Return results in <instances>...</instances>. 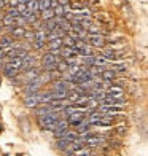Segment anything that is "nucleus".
<instances>
[{"label":"nucleus","mask_w":148,"mask_h":156,"mask_svg":"<svg viewBox=\"0 0 148 156\" xmlns=\"http://www.w3.org/2000/svg\"><path fill=\"white\" fill-rule=\"evenodd\" d=\"M30 45H32V48H33V49H45V48H46V41H38V40H33Z\"/></svg>","instance_id":"obj_18"},{"label":"nucleus","mask_w":148,"mask_h":156,"mask_svg":"<svg viewBox=\"0 0 148 156\" xmlns=\"http://www.w3.org/2000/svg\"><path fill=\"white\" fill-rule=\"evenodd\" d=\"M10 83H11V84H15V86H21V84H23V80H21V78L16 75V76L10 78Z\"/></svg>","instance_id":"obj_23"},{"label":"nucleus","mask_w":148,"mask_h":156,"mask_svg":"<svg viewBox=\"0 0 148 156\" xmlns=\"http://www.w3.org/2000/svg\"><path fill=\"white\" fill-rule=\"evenodd\" d=\"M62 58L59 54H53L51 51H46L41 58V66H43V70L45 72H53L58 67V62L61 61Z\"/></svg>","instance_id":"obj_1"},{"label":"nucleus","mask_w":148,"mask_h":156,"mask_svg":"<svg viewBox=\"0 0 148 156\" xmlns=\"http://www.w3.org/2000/svg\"><path fill=\"white\" fill-rule=\"evenodd\" d=\"M72 86H73L72 83H69V81H65V80H62V78L53 83V89H54V91H62V93H69V91L72 89Z\"/></svg>","instance_id":"obj_7"},{"label":"nucleus","mask_w":148,"mask_h":156,"mask_svg":"<svg viewBox=\"0 0 148 156\" xmlns=\"http://www.w3.org/2000/svg\"><path fill=\"white\" fill-rule=\"evenodd\" d=\"M84 118H86V115H84V110H76V112L72 113V115L67 116V124L76 126V124H80Z\"/></svg>","instance_id":"obj_3"},{"label":"nucleus","mask_w":148,"mask_h":156,"mask_svg":"<svg viewBox=\"0 0 148 156\" xmlns=\"http://www.w3.org/2000/svg\"><path fill=\"white\" fill-rule=\"evenodd\" d=\"M61 139H64L65 142H69V144H70V142L78 140V139H80V134H76L75 131H70V129H67V132H65V134H64V136H62Z\"/></svg>","instance_id":"obj_11"},{"label":"nucleus","mask_w":148,"mask_h":156,"mask_svg":"<svg viewBox=\"0 0 148 156\" xmlns=\"http://www.w3.org/2000/svg\"><path fill=\"white\" fill-rule=\"evenodd\" d=\"M100 56L105 59V61H111V62H115V61H118L119 58L123 56V53L121 51H116V49H104V51L100 53Z\"/></svg>","instance_id":"obj_4"},{"label":"nucleus","mask_w":148,"mask_h":156,"mask_svg":"<svg viewBox=\"0 0 148 156\" xmlns=\"http://www.w3.org/2000/svg\"><path fill=\"white\" fill-rule=\"evenodd\" d=\"M53 11H54V16H58V18H64V15L67 11H70L69 10V6H64V5H56L54 8H53Z\"/></svg>","instance_id":"obj_12"},{"label":"nucleus","mask_w":148,"mask_h":156,"mask_svg":"<svg viewBox=\"0 0 148 156\" xmlns=\"http://www.w3.org/2000/svg\"><path fill=\"white\" fill-rule=\"evenodd\" d=\"M40 73H41V69H38V67H32L29 70H26V72H24V81L30 83L33 80H37V78L40 76Z\"/></svg>","instance_id":"obj_5"},{"label":"nucleus","mask_w":148,"mask_h":156,"mask_svg":"<svg viewBox=\"0 0 148 156\" xmlns=\"http://www.w3.org/2000/svg\"><path fill=\"white\" fill-rule=\"evenodd\" d=\"M41 13V18H43V21H46V19H53L54 18V11H53V8H48V10H43V11H40Z\"/></svg>","instance_id":"obj_16"},{"label":"nucleus","mask_w":148,"mask_h":156,"mask_svg":"<svg viewBox=\"0 0 148 156\" xmlns=\"http://www.w3.org/2000/svg\"><path fill=\"white\" fill-rule=\"evenodd\" d=\"M5 30V27H3V24H2V21H0V34H2Z\"/></svg>","instance_id":"obj_28"},{"label":"nucleus","mask_w":148,"mask_h":156,"mask_svg":"<svg viewBox=\"0 0 148 156\" xmlns=\"http://www.w3.org/2000/svg\"><path fill=\"white\" fill-rule=\"evenodd\" d=\"M5 5H6V3H5V0H0V10L5 8Z\"/></svg>","instance_id":"obj_27"},{"label":"nucleus","mask_w":148,"mask_h":156,"mask_svg":"<svg viewBox=\"0 0 148 156\" xmlns=\"http://www.w3.org/2000/svg\"><path fill=\"white\" fill-rule=\"evenodd\" d=\"M15 24H16V27H26L27 26V21H26V18L19 16V18L15 19Z\"/></svg>","instance_id":"obj_20"},{"label":"nucleus","mask_w":148,"mask_h":156,"mask_svg":"<svg viewBox=\"0 0 148 156\" xmlns=\"http://www.w3.org/2000/svg\"><path fill=\"white\" fill-rule=\"evenodd\" d=\"M94 64H96V54H93V56H83V66H86L89 69V67H93Z\"/></svg>","instance_id":"obj_14"},{"label":"nucleus","mask_w":148,"mask_h":156,"mask_svg":"<svg viewBox=\"0 0 148 156\" xmlns=\"http://www.w3.org/2000/svg\"><path fill=\"white\" fill-rule=\"evenodd\" d=\"M116 132L119 134V136H124V134H126V127H123V126H121V127H118Z\"/></svg>","instance_id":"obj_24"},{"label":"nucleus","mask_w":148,"mask_h":156,"mask_svg":"<svg viewBox=\"0 0 148 156\" xmlns=\"http://www.w3.org/2000/svg\"><path fill=\"white\" fill-rule=\"evenodd\" d=\"M40 96L38 93H35V94H30V96H26L24 99V105L27 108H35L37 105H40Z\"/></svg>","instance_id":"obj_6"},{"label":"nucleus","mask_w":148,"mask_h":156,"mask_svg":"<svg viewBox=\"0 0 148 156\" xmlns=\"http://www.w3.org/2000/svg\"><path fill=\"white\" fill-rule=\"evenodd\" d=\"M18 73H19V69L10 66V64H5V67H3V75H5V76L13 78V76H16Z\"/></svg>","instance_id":"obj_10"},{"label":"nucleus","mask_w":148,"mask_h":156,"mask_svg":"<svg viewBox=\"0 0 148 156\" xmlns=\"http://www.w3.org/2000/svg\"><path fill=\"white\" fill-rule=\"evenodd\" d=\"M56 148H58V150H61V151H64L65 148H67V145H69V142H65L64 139H58L56 140Z\"/></svg>","instance_id":"obj_17"},{"label":"nucleus","mask_w":148,"mask_h":156,"mask_svg":"<svg viewBox=\"0 0 148 156\" xmlns=\"http://www.w3.org/2000/svg\"><path fill=\"white\" fill-rule=\"evenodd\" d=\"M5 59V49L3 48H0V61Z\"/></svg>","instance_id":"obj_26"},{"label":"nucleus","mask_w":148,"mask_h":156,"mask_svg":"<svg viewBox=\"0 0 148 156\" xmlns=\"http://www.w3.org/2000/svg\"><path fill=\"white\" fill-rule=\"evenodd\" d=\"M86 41L88 45L91 46H94V48H104L105 45H107V40H105L104 35H93V34H88V37H86Z\"/></svg>","instance_id":"obj_2"},{"label":"nucleus","mask_w":148,"mask_h":156,"mask_svg":"<svg viewBox=\"0 0 148 156\" xmlns=\"http://www.w3.org/2000/svg\"><path fill=\"white\" fill-rule=\"evenodd\" d=\"M24 40L27 41V43H32V41H33V32L26 29V34H24Z\"/></svg>","instance_id":"obj_22"},{"label":"nucleus","mask_w":148,"mask_h":156,"mask_svg":"<svg viewBox=\"0 0 148 156\" xmlns=\"http://www.w3.org/2000/svg\"><path fill=\"white\" fill-rule=\"evenodd\" d=\"M2 132H3V126H2V124H0V134H2Z\"/></svg>","instance_id":"obj_29"},{"label":"nucleus","mask_w":148,"mask_h":156,"mask_svg":"<svg viewBox=\"0 0 148 156\" xmlns=\"http://www.w3.org/2000/svg\"><path fill=\"white\" fill-rule=\"evenodd\" d=\"M33 40H38V41H46V32L43 29H37L33 32Z\"/></svg>","instance_id":"obj_15"},{"label":"nucleus","mask_w":148,"mask_h":156,"mask_svg":"<svg viewBox=\"0 0 148 156\" xmlns=\"http://www.w3.org/2000/svg\"><path fill=\"white\" fill-rule=\"evenodd\" d=\"M5 16H10V18H13V19H16V18H19V11H18L16 8H10L8 11L5 13Z\"/></svg>","instance_id":"obj_19"},{"label":"nucleus","mask_w":148,"mask_h":156,"mask_svg":"<svg viewBox=\"0 0 148 156\" xmlns=\"http://www.w3.org/2000/svg\"><path fill=\"white\" fill-rule=\"evenodd\" d=\"M75 156H91V150L89 148H86V147H83L81 150H78L75 153Z\"/></svg>","instance_id":"obj_21"},{"label":"nucleus","mask_w":148,"mask_h":156,"mask_svg":"<svg viewBox=\"0 0 148 156\" xmlns=\"http://www.w3.org/2000/svg\"><path fill=\"white\" fill-rule=\"evenodd\" d=\"M102 81H115L118 80V75L115 73V70H102L100 75H97Z\"/></svg>","instance_id":"obj_8"},{"label":"nucleus","mask_w":148,"mask_h":156,"mask_svg":"<svg viewBox=\"0 0 148 156\" xmlns=\"http://www.w3.org/2000/svg\"><path fill=\"white\" fill-rule=\"evenodd\" d=\"M13 45H15V38H13L11 35H3V37H0V48L10 49V48H13Z\"/></svg>","instance_id":"obj_9"},{"label":"nucleus","mask_w":148,"mask_h":156,"mask_svg":"<svg viewBox=\"0 0 148 156\" xmlns=\"http://www.w3.org/2000/svg\"><path fill=\"white\" fill-rule=\"evenodd\" d=\"M0 84H2V76H0Z\"/></svg>","instance_id":"obj_30"},{"label":"nucleus","mask_w":148,"mask_h":156,"mask_svg":"<svg viewBox=\"0 0 148 156\" xmlns=\"http://www.w3.org/2000/svg\"><path fill=\"white\" fill-rule=\"evenodd\" d=\"M56 2H58L59 5H64V6H67V5L70 3V0H56Z\"/></svg>","instance_id":"obj_25"},{"label":"nucleus","mask_w":148,"mask_h":156,"mask_svg":"<svg viewBox=\"0 0 148 156\" xmlns=\"http://www.w3.org/2000/svg\"><path fill=\"white\" fill-rule=\"evenodd\" d=\"M10 35H11V37L13 38H24V34H26V27H15V29H13V30H10L8 32Z\"/></svg>","instance_id":"obj_13"}]
</instances>
